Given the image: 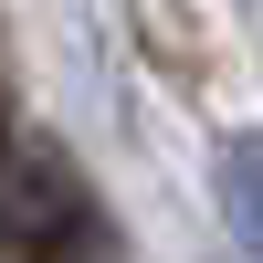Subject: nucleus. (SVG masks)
Listing matches in <instances>:
<instances>
[{"mask_svg":"<svg viewBox=\"0 0 263 263\" xmlns=\"http://www.w3.org/2000/svg\"><path fill=\"white\" fill-rule=\"evenodd\" d=\"M221 211H232V232H242V253L263 263V137L221 147Z\"/></svg>","mask_w":263,"mask_h":263,"instance_id":"1","label":"nucleus"}]
</instances>
